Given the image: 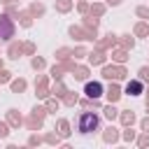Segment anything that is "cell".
Here are the masks:
<instances>
[{
    "label": "cell",
    "instance_id": "cell-2",
    "mask_svg": "<svg viewBox=\"0 0 149 149\" xmlns=\"http://www.w3.org/2000/svg\"><path fill=\"white\" fill-rule=\"evenodd\" d=\"M84 93H86V98H100V95H102V84L88 81V84L84 86Z\"/></svg>",
    "mask_w": 149,
    "mask_h": 149
},
{
    "label": "cell",
    "instance_id": "cell-3",
    "mask_svg": "<svg viewBox=\"0 0 149 149\" xmlns=\"http://www.w3.org/2000/svg\"><path fill=\"white\" fill-rule=\"evenodd\" d=\"M12 33H14L12 21H9L7 16H2V19H0V40H9V37H12Z\"/></svg>",
    "mask_w": 149,
    "mask_h": 149
},
{
    "label": "cell",
    "instance_id": "cell-1",
    "mask_svg": "<svg viewBox=\"0 0 149 149\" xmlns=\"http://www.w3.org/2000/svg\"><path fill=\"white\" fill-rule=\"evenodd\" d=\"M98 126H100V119H98L93 112H84V114H81V119H79V133L88 135V133L98 130Z\"/></svg>",
    "mask_w": 149,
    "mask_h": 149
},
{
    "label": "cell",
    "instance_id": "cell-4",
    "mask_svg": "<svg viewBox=\"0 0 149 149\" xmlns=\"http://www.w3.org/2000/svg\"><path fill=\"white\" fill-rule=\"evenodd\" d=\"M126 93H130V95H140V93H142V84H140V81H130V84L126 86Z\"/></svg>",
    "mask_w": 149,
    "mask_h": 149
}]
</instances>
